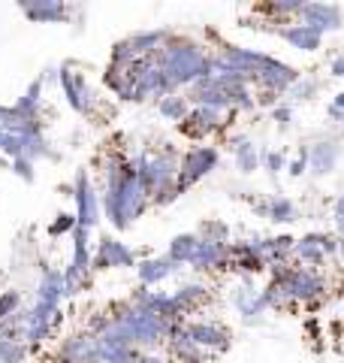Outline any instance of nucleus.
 <instances>
[{"instance_id":"obj_14","label":"nucleus","mask_w":344,"mask_h":363,"mask_svg":"<svg viewBox=\"0 0 344 363\" xmlns=\"http://www.w3.org/2000/svg\"><path fill=\"white\" fill-rule=\"evenodd\" d=\"M229 242H212V240H200L197 252L190 257V269L193 272H212V269H227L229 267Z\"/></svg>"},{"instance_id":"obj_36","label":"nucleus","mask_w":344,"mask_h":363,"mask_svg":"<svg viewBox=\"0 0 344 363\" xmlns=\"http://www.w3.org/2000/svg\"><path fill=\"white\" fill-rule=\"evenodd\" d=\"M281 104V94H275V91H257L254 94V106H260V109H275Z\"/></svg>"},{"instance_id":"obj_46","label":"nucleus","mask_w":344,"mask_h":363,"mask_svg":"<svg viewBox=\"0 0 344 363\" xmlns=\"http://www.w3.org/2000/svg\"><path fill=\"white\" fill-rule=\"evenodd\" d=\"M336 257H341V260H344V240H338V255H336Z\"/></svg>"},{"instance_id":"obj_4","label":"nucleus","mask_w":344,"mask_h":363,"mask_svg":"<svg viewBox=\"0 0 344 363\" xmlns=\"http://www.w3.org/2000/svg\"><path fill=\"white\" fill-rule=\"evenodd\" d=\"M239 112H217V109H209V106H190L188 118L178 124V133L185 136L190 143H205L209 136L214 133H224L227 128H233V118Z\"/></svg>"},{"instance_id":"obj_24","label":"nucleus","mask_w":344,"mask_h":363,"mask_svg":"<svg viewBox=\"0 0 344 363\" xmlns=\"http://www.w3.org/2000/svg\"><path fill=\"white\" fill-rule=\"evenodd\" d=\"M157 112H160V118L181 124V121L188 118L190 104H188V97L181 94V91H172V94H166V97H160V100H157Z\"/></svg>"},{"instance_id":"obj_34","label":"nucleus","mask_w":344,"mask_h":363,"mask_svg":"<svg viewBox=\"0 0 344 363\" xmlns=\"http://www.w3.org/2000/svg\"><path fill=\"white\" fill-rule=\"evenodd\" d=\"M260 167H266L269 176H278V173L287 169V157L281 152H263L260 155Z\"/></svg>"},{"instance_id":"obj_48","label":"nucleus","mask_w":344,"mask_h":363,"mask_svg":"<svg viewBox=\"0 0 344 363\" xmlns=\"http://www.w3.org/2000/svg\"><path fill=\"white\" fill-rule=\"evenodd\" d=\"M55 363H61V360H55Z\"/></svg>"},{"instance_id":"obj_1","label":"nucleus","mask_w":344,"mask_h":363,"mask_svg":"<svg viewBox=\"0 0 344 363\" xmlns=\"http://www.w3.org/2000/svg\"><path fill=\"white\" fill-rule=\"evenodd\" d=\"M154 64L164 70L172 91L190 88L197 79L212 76V52H209V45H200V43H193L188 37H176V33H172L164 49L154 55Z\"/></svg>"},{"instance_id":"obj_37","label":"nucleus","mask_w":344,"mask_h":363,"mask_svg":"<svg viewBox=\"0 0 344 363\" xmlns=\"http://www.w3.org/2000/svg\"><path fill=\"white\" fill-rule=\"evenodd\" d=\"M287 173H290L293 179H302L308 173V149H299V157L287 164Z\"/></svg>"},{"instance_id":"obj_26","label":"nucleus","mask_w":344,"mask_h":363,"mask_svg":"<svg viewBox=\"0 0 344 363\" xmlns=\"http://www.w3.org/2000/svg\"><path fill=\"white\" fill-rule=\"evenodd\" d=\"M233 157H236V169L242 176H251L254 169H260V152H257V145L245 140V143H239L236 149H233Z\"/></svg>"},{"instance_id":"obj_25","label":"nucleus","mask_w":344,"mask_h":363,"mask_svg":"<svg viewBox=\"0 0 344 363\" xmlns=\"http://www.w3.org/2000/svg\"><path fill=\"white\" fill-rule=\"evenodd\" d=\"M197 242H200L197 233H178V236H172L166 257L172 260V264H178V267H188L193 252H197Z\"/></svg>"},{"instance_id":"obj_21","label":"nucleus","mask_w":344,"mask_h":363,"mask_svg":"<svg viewBox=\"0 0 344 363\" xmlns=\"http://www.w3.org/2000/svg\"><path fill=\"white\" fill-rule=\"evenodd\" d=\"M172 300H176L181 315L188 318V315L197 312L205 300H209V288H205L202 281H181V285L172 291Z\"/></svg>"},{"instance_id":"obj_44","label":"nucleus","mask_w":344,"mask_h":363,"mask_svg":"<svg viewBox=\"0 0 344 363\" xmlns=\"http://www.w3.org/2000/svg\"><path fill=\"white\" fill-rule=\"evenodd\" d=\"M326 116H329L332 121H341V118H344V112H341V109H336V106H329V109H326Z\"/></svg>"},{"instance_id":"obj_30","label":"nucleus","mask_w":344,"mask_h":363,"mask_svg":"<svg viewBox=\"0 0 344 363\" xmlns=\"http://www.w3.org/2000/svg\"><path fill=\"white\" fill-rule=\"evenodd\" d=\"M287 94H293V100H314L320 94V79L317 76H299L293 82V88L287 91Z\"/></svg>"},{"instance_id":"obj_35","label":"nucleus","mask_w":344,"mask_h":363,"mask_svg":"<svg viewBox=\"0 0 344 363\" xmlns=\"http://www.w3.org/2000/svg\"><path fill=\"white\" fill-rule=\"evenodd\" d=\"M9 167H13V173H16L18 179H25V182L37 179V164L28 161V157H16V161H9Z\"/></svg>"},{"instance_id":"obj_38","label":"nucleus","mask_w":344,"mask_h":363,"mask_svg":"<svg viewBox=\"0 0 344 363\" xmlns=\"http://www.w3.org/2000/svg\"><path fill=\"white\" fill-rule=\"evenodd\" d=\"M272 118L278 121L281 130H287V128H290V121H293V106L290 104H278V106L272 109Z\"/></svg>"},{"instance_id":"obj_2","label":"nucleus","mask_w":344,"mask_h":363,"mask_svg":"<svg viewBox=\"0 0 344 363\" xmlns=\"http://www.w3.org/2000/svg\"><path fill=\"white\" fill-rule=\"evenodd\" d=\"M148 206H151V197H148V191L142 188V182L136 179V167L127 157L124 179L118 185L100 191V209L115 230H130V227L148 212Z\"/></svg>"},{"instance_id":"obj_20","label":"nucleus","mask_w":344,"mask_h":363,"mask_svg":"<svg viewBox=\"0 0 344 363\" xmlns=\"http://www.w3.org/2000/svg\"><path fill=\"white\" fill-rule=\"evenodd\" d=\"M169 37H172V30H166V28L136 30V33H130V37H127V43H130V49L136 52V58H154V55L166 45Z\"/></svg>"},{"instance_id":"obj_42","label":"nucleus","mask_w":344,"mask_h":363,"mask_svg":"<svg viewBox=\"0 0 344 363\" xmlns=\"http://www.w3.org/2000/svg\"><path fill=\"white\" fill-rule=\"evenodd\" d=\"M305 330L311 333V339H320V324H317V318H308V321H305Z\"/></svg>"},{"instance_id":"obj_43","label":"nucleus","mask_w":344,"mask_h":363,"mask_svg":"<svg viewBox=\"0 0 344 363\" xmlns=\"http://www.w3.org/2000/svg\"><path fill=\"white\" fill-rule=\"evenodd\" d=\"M251 209H254V212L260 215V218H266V215H269V203H266V200H260V203H251Z\"/></svg>"},{"instance_id":"obj_9","label":"nucleus","mask_w":344,"mask_h":363,"mask_svg":"<svg viewBox=\"0 0 344 363\" xmlns=\"http://www.w3.org/2000/svg\"><path fill=\"white\" fill-rule=\"evenodd\" d=\"M185 333L190 336V342L200 345L209 357L224 354V351H229V345H233V336H229L227 327L217 321H205V318H200V321H185Z\"/></svg>"},{"instance_id":"obj_5","label":"nucleus","mask_w":344,"mask_h":363,"mask_svg":"<svg viewBox=\"0 0 344 363\" xmlns=\"http://www.w3.org/2000/svg\"><path fill=\"white\" fill-rule=\"evenodd\" d=\"M281 276H284V285H287V291H290V300L296 306H305L311 300H323L326 291H329L326 276L323 272H317V269H311V267L290 264V267L281 269Z\"/></svg>"},{"instance_id":"obj_39","label":"nucleus","mask_w":344,"mask_h":363,"mask_svg":"<svg viewBox=\"0 0 344 363\" xmlns=\"http://www.w3.org/2000/svg\"><path fill=\"white\" fill-rule=\"evenodd\" d=\"M332 218H336L338 240H344V197H336V203H332Z\"/></svg>"},{"instance_id":"obj_47","label":"nucleus","mask_w":344,"mask_h":363,"mask_svg":"<svg viewBox=\"0 0 344 363\" xmlns=\"http://www.w3.org/2000/svg\"><path fill=\"white\" fill-rule=\"evenodd\" d=\"M341 136H344V118H341Z\"/></svg>"},{"instance_id":"obj_10","label":"nucleus","mask_w":344,"mask_h":363,"mask_svg":"<svg viewBox=\"0 0 344 363\" xmlns=\"http://www.w3.org/2000/svg\"><path fill=\"white\" fill-rule=\"evenodd\" d=\"M299 76L302 73L296 70V67H290V64H284L278 58H272V55H266L263 67L254 73V85L263 88V91H275V94H287Z\"/></svg>"},{"instance_id":"obj_31","label":"nucleus","mask_w":344,"mask_h":363,"mask_svg":"<svg viewBox=\"0 0 344 363\" xmlns=\"http://www.w3.org/2000/svg\"><path fill=\"white\" fill-rule=\"evenodd\" d=\"M133 61H139V58H136V52L130 49V43H127V40H118V43L112 45L109 64H115V67H130Z\"/></svg>"},{"instance_id":"obj_32","label":"nucleus","mask_w":344,"mask_h":363,"mask_svg":"<svg viewBox=\"0 0 344 363\" xmlns=\"http://www.w3.org/2000/svg\"><path fill=\"white\" fill-rule=\"evenodd\" d=\"M76 230V215L73 212H57L55 215V221L49 224V236H67V233H73Z\"/></svg>"},{"instance_id":"obj_13","label":"nucleus","mask_w":344,"mask_h":363,"mask_svg":"<svg viewBox=\"0 0 344 363\" xmlns=\"http://www.w3.org/2000/svg\"><path fill=\"white\" fill-rule=\"evenodd\" d=\"M61 363H97V336H91L88 330L67 336L61 348H57V357Z\"/></svg>"},{"instance_id":"obj_3","label":"nucleus","mask_w":344,"mask_h":363,"mask_svg":"<svg viewBox=\"0 0 344 363\" xmlns=\"http://www.w3.org/2000/svg\"><path fill=\"white\" fill-rule=\"evenodd\" d=\"M217 164H221V149L209 143H200V145H190V149L181 152L178 157V173H176V191L178 194H188V191L202 182L205 176H212Z\"/></svg>"},{"instance_id":"obj_17","label":"nucleus","mask_w":344,"mask_h":363,"mask_svg":"<svg viewBox=\"0 0 344 363\" xmlns=\"http://www.w3.org/2000/svg\"><path fill=\"white\" fill-rule=\"evenodd\" d=\"M181 267L172 264V260L164 255V257H145V260H136V276H139V285L142 288H157L160 281H166L169 276H176Z\"/></svg>"},{"instance_id":"obj_33","label":"nucleus","mask_w":344,"mask_h":363,"mask_svg":"<svg viewBox=\"0 0 344 363\" xmlns=\"http://www.w3.org/2000/svg\"><path fill=\"white\" fill-rule=\"evenodd\" d=\"M18 309H21V294L18 291H4L0 294V321L13 318Z\"/></svg>"},{"instance_id":"obj_23","label":"nucleus","mask_w":344,"mask_h":363,"mask_svg":"<svg viewBox=\"0 0 344 363\" xmlns=\"http://www.w3.org/2000/svg\"><path fill=\"white\" fill-rule=\"evenodd\" d=\"M293 264H302V267H323L326 264V255L320 252L317 245V233H305L296 240L293 245Z\"/></svg>"},{"instance_id":"obj_28","label":"nucleus","mask_w":344,"mask_h":363,"mask_svg":"<svg viewBox=\"0 0 344 363\" xmlns=\"http://www.w3.org/2000/svg\"><path fill=\"white\" fill-rule=\"evenodd\" d=\"M30 351L21 339H0V363H28Z\"/></svg>"},{"instance_id":"obj_19","label":"nucleus","mask_w":344,"mask_h":363,"mask_svg":"<svg viewBox=\"0 0 344 363\" xmlns=\"http://www.w3.org/2000/svg\"><path fill=\"white\" fill-rule=\"evenodd\" d=\"M166 348H169V354L176 363H205L209 360V354H205L200 345L190 342V336L185 333V324H176V330H172L166 339Z\"/></svg>"},{"instance_id":"obj_18","label":"nucleus","mask_w":344,"mask_h":363,"mask_svg":"<svg viewBox=\"0 0 344 363\" xmlns=\"http://www.w3.org/2000/svg\"><path fill=\"white\" fill-rule=\"evenodd\" d=\"M278 37L296 52H317L320 45H323V37H320L314 28L302 25V21H287V25L278 30Z\"/></svg>"},{"instance_id":"obj_41","label":"nucleus","mask_w":344,"mask_h":363,"mask_svg":"<svg viewBox=\"0 0 344 363\" xmlns=\"http://www.w3.org/2000/svg\"><path fill=\"white\" fill-rule=\"evenodd\" d=\"M329 76H332V79H344V52L336 55V58L329 61Z\"/></svg>"},{"instance_id":"obj_8","label":"nucleus","mask_w":344,"mask_h":363,"mask_svg":"<svg viewBox=\"0 0 344 363\" xmlns=\"http://www.w3.org/2000/svg\"><path fill=\"white\" fill-rule=\"evenodd\" d=\"M106 269H136V252L115 236H103L97 242V252L91 255V272Z\"/></svg>"},{"instance_id":"obj_29","label":"nucleus","mask_w":344,"mask_h":363,"mask_svg":"<svg viewBox=\"0 0 344 363\" xmlns=\"http://www.w3.org/2000/svg\"><path fill=\"white\" fill-rule=\"evenodd\" d=\"M200 240H212V242H229V224L221 218H205L197 230Z\"/></svg>"},{"instance_id":"obj_15","label":"nucleus","mask_w":344,"mask_h":363,"mask_svg":"<svg viewBox=\"0 0 344 363\" xmlns=\"http://www.w3.org/2000/svg\"><path fill=\"white\" fill-rule=\"evenodd\" d=\"M341 161V143L338 140H320L314 145H308V173L323 179Z\"/></svg>"},{"instance_id":"obj_27","label":"nucleus","mask_w":344,"mask_h":363,"mask_svg":"<svg viewBox=\"0 0 344 363\" xmlns=\"http://www.w3.org/2000/svg\"><path fill=\"white\" fill-rule=\"evenodd\" d=\"M266 203H269V215H266V218L275 221V224H290V221L299 218V212H296V203L290 197H281L278 194V197H269Z\"/></svg>"},{"instance_id":"obj_22","label":"nucleus","mask_w":344,"mask_h":363,"mask_svg":"<svg viewBox=\"0 0 344 363\" xmlns=\"http://www.w3.org/2000/svg\"><path fill=\"white\" fill-rule=\"evenodd\" d=\"M103 85H106L121 104H133V76H130L127 67L109 64L106 73H103Z\"/></svg>"},{"instance_id":"obj_7","label":"nucleus","mask_w":344,"mask_h":363,"mask_svg":"<svg viewBox=\"0 0 344 363\" xmlns=\"http://www.w3.org/2000/svg\"><path fill=\"white\" fill-rule=\"evenodd\" d=\"M73 203H76V227H85V230H94L100 224V191L97 185L91 182L88 169H79L76 179H73Z\"/></svg>"},{"instance_id":"obj_45","label":"nucleus","mask_w":344,"mask_h":363,"mask_svg":"<svg viewBox=\"0 0 344 363\" xmlns=\"http://www.w3.org/2000/svg\"><path fill=\"white\" fill-rule=\"evenodd\" d=\"M329 106H336V109H341V112H344V91H341V94H336V100H332Z\"/></svg>"},{"instance_id":"obj_40","label":"nucleus","mask_w":344,"mask_h":363,"mask_svg":"<svg viewBox=\"0 0 344 363\" xmlns=\"http://www.w3.org/2000/svg\"><path fill=\"white\" fill-rule=\"evenodd\" d=\"M133 363H169V360H166V357H160L157 351H136Z\"/></svg>"},{"instance_id":"obj_16","label":"nucleus","mask_w":344,"mask_h":363,"mask_svg":"<svg viewBox=\"0 0 344 363\" xmlns=\"http://www.w3.org/2000/svg\"><path fill=\"white\" fill-rule=\"evenodd\" d=\"M18 9L33 25H57V21L70 18V6L61 0H21Z\"/></svg>"},{"instance_id":"obj_12","label":"nucleus","mask_w":344,"mask_h":363,"mask_svg":"<svg viewBox=\"0 0 344 363\" xmlns=\"http://www.w3.org/2000/svg\"><path fill=\"white\" fill-rule=\"evenodd\" d=\"M233 303H236V309H239V315H242L245 324H263V318H266V312H269L266 303H263V297H260V288L254 285V279H248V276H242V285L236 288Z\"/></svg>"},{"instance_id":"obj_6","label":"nucleus","mask_w":344,"mask_h":363,"mask_svg":"<svg viewBox=\"0 0 344 363\" xmlns=\"http://www.w3.org/2000/svg\"><path fill=\"white\" fill-rule=\"evenodd\" d=\"M57 85H61L73 112H79V116H94L97 94H94V88L88 85L85 73H79L73 64H64V67H57Z\"/></svg>"},{"instance_id":"obj_11","label":"nucleus","mask_w":344,"mask_h":363,"mask_svg":"<svg viewBox=\"0 0 344 363\" xmlns=\"http://www.w3.org/2000/svg\"><path fill=\"white\" fill-rule=\"evenodd\" d=\"M296 21L314 28L320 37H323V33H336V30L344 28V13H341V6H336V4H305Z\"/></svg>"}]
</instances>
